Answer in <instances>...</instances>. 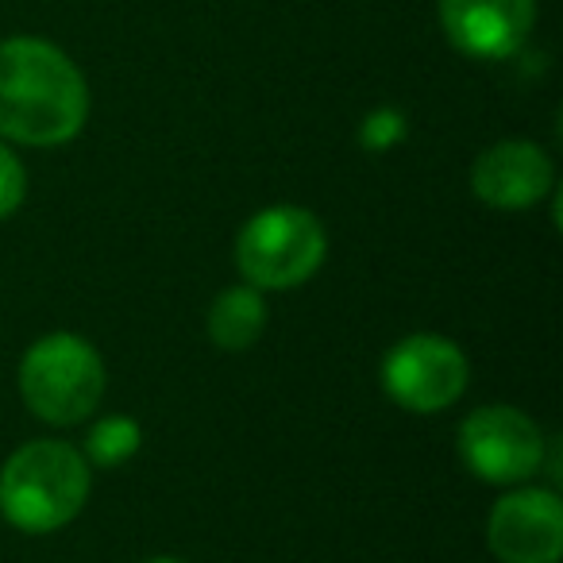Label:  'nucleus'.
<instances>
[{"instance_id":"nucleus-1","label":"nucleus","mask_w":563,"mask_h":563,"mask_svg":"<svg viewBox=\"0 0 563 563\" xmlns=\"http://www.w3.org/2000/svg\"><path fill=\"white\" fill-rule=\"evenodd\" d=\"M89 86L78 63L40 35L0 43V140L63 147L86 128Z\"/></svg>"},{"instance_id":"nucleus-2","label":"nucleus","mask_w":563,"mask_h":563,"mask_svg":"<svg viewBox=\"0 0 563 563\" xmlns=\"http://www.w3.org/2000/svg\"><path fill=\"white\" fill-rule=\"evenodd\" d=\"M93 467L66 440H27L0 467V517L20 532H58L86 509Z\"/></svg>"},{"instance_id":"nucleus-3","label":"nucleus","mask_w":563,"mask_h":563,"mask_svg":"<svg viewBox=\"0 0 563 563\" xmlns=\"http://www.w3.org/2000/svg\"><path fill=\"white\" fill-rule=\"evenodd\" d=\"M109 371L86 336L51 332L35 340L20 360V398L40 421L70 429L97 413Z\"/></svg>"},{"instance_id":"nucleus-4","label":"nucleus","mask_w":563,"mask_h":563,"mask_svg":"<svg viewBox=\"0 0 563 563\" xmlns=\"http://www.w3.org/2000/svg\"><path fill=\"white\" fill-rule=\"evenodd\" d=\"M329 255L324 224L301 205H271L240 228L235 266L255 290H298Z\"/></svg>"},{"instance_id":"nucleus-5","label":"nucleus","mask_w":563,"mask_h":563,"mask_svg":"<svg viewBox=\"0 0 563 563\" xmlns=\"http://www.w3.org/2000/svg\"><path fill=\"white\" fill-rule=\"evenodd\" d=\"M460 460L490 486H521L544 467L548 440L540 424L517 406H483L460 424Z\"/></svg>"},{"instance_id":"nucleus-6","label":"nucleus","mask_w":563,"mask_h":563,"mask_svg":"<svg viewBox=\"0 0 563 563\" xmlns=\"http://www.w3.org/2000/svg\"><path fill=\"white\" fill-rule=\"evenodd\" d=\"M378 378L394 406L409 413H440L463 398L471 367L455 340L437 332H413L383 355Z\"/></svg>"},{"instance_id":"nucleus-7","label":"nucleus","mask_w":563,"mask_h":563,"mask_svg":"<svg viewBox=\"0 0 563 563\" xmlns=\"http://www.w3.org/2000/svg\"><path fill=\"white\" fill-rule=\"evenodd\" d=\"M486 544L501 563H560L563 501L544 486H514L501 494L486 521Z\"/></svg>"},{"instance_id":"nucleus-8","label":"nucleus","mask_w":563,"mask_h":563,"mask_svg":"<svg viewBox=\"0 0 563 563\" xmlns=\"http://www.w3.org/2000/svg\"><path fill=\"white\" fill-rule=\"evenodd\" d=\"M437 12L448 43L478 63L514 58L537 27V0H437Z\"/></svg>"},{"instance_id":"nucleus-9","label":"nucleus","mask_w":563,"mask_h":563,"mask_svg":"<svg viewBox=\"0 0 563 563\" xmlns=\"http://www.w3.org/2000/svg\"><path fill=\"white\" fill-rule=\"evenodd\" d=\"M555 186V166L548 151L532 140H501L486 147L471 166V189L483 205L501 212H521L540 205Z\"/></svg>"},{"instance_id":"nucleus-10","label":"nucleus","mask_w":563,"mask_h":563,"mask_svg":"<svg viewBox=\"0 0 563 563\" xmlns=\"http://www.w3.org/2000/svg\"><path fill=\"white\" fill-rule=\"evenodd\" d=\"M266 329V298L255 286H228L209 309V340L220 352H247Z\"/></svg>"},{"instance_id":"nucleus-11","label":"nucleus","mask_w":563,"mask_h":563,"mask_svg":"<svg viewBox=\"0 0 563 563\" xmlns=\"http://www.w3.org/2000/svg\"><path fill=\"white\" fill-rule=\"evenodd\" d=\"M143 444V429L132 417H101V421L89 429L86 440V460L89 467H120L128 463Z\"/></svg>"},{"instance_id":"nucleus-12","label":"nucleus","mask_w":563,"mask_h":563,"mask_svg":"<svg viewBox=\"0 0 563 563\" xmlns=\"http://www.w3.org/2000/svg\"><path fill=\"white\" fill-rule=\"evenodd\" d=\"M409 135V120L401 109H390V104H383V109H371L367 117H363L360 124V147L371 151V155H383V151H394L401 140Z\"/></svg>"},{"instance_id":"nucleus-13","label":"nucleus","mask_w":563,"mask_h":563,"mask_svg":"<svg viewBox=\"0 0 563 563\" xmlns=\"http://www.w3.org/2000/svg\"><path fill=\"white\" fill-rule=\"evenodd\" d=\"M24 197H27V170L16 151L0 140V220H9L24 205Z\"/></svg>"},{"instance_id":"nucleus-14","label":"nucleus","mask_w":563,"mask_h":563,"mask_svg":"<svg viewBox=\"0 0 563 563\" xmlns=\"http://www.w3.org/2000/svg\"><path fill=\"white\" fill-rule=\"evenodd\" d=\"M147 563H186V560H174V555H158V560H147Z\"/></svg>"}]
</instances>
